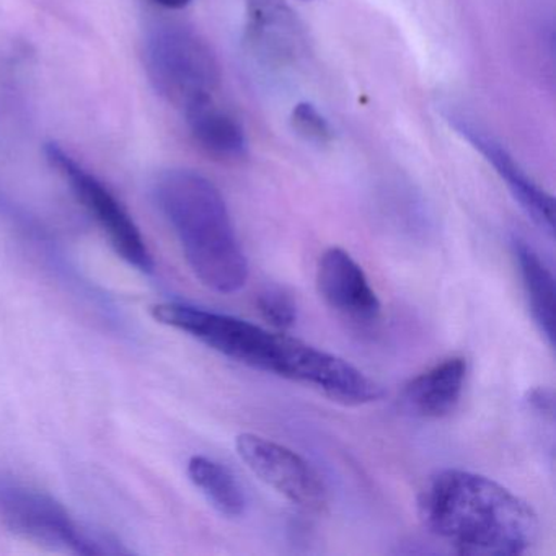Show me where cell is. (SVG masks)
<instances>
[{
    "label": "cell",
    "instance_id": "obj_4",
    "mask_svg": "<svg viewBox=\"0 0 556 556\" xmlns=\"http://www.w3.org/2000/svg\"><path fill=\"white\" fill-rule=\"evenodd\" d=\"M146 70L168 102L190 109L213 99L220 84V66L213 48L193 28L161 24L146 41Z\"/></svg>",
    "mask_w": 556,
    "mask_h": 556
},
{
    "label": "cell",
    "instance_id": "obj_13",
    "mask_svg": "<svg viewBox=\"0 0 556 556\" xmlns=\"http://www.w3.org/2000/svg\"><path fill=\"white\" fill-rule=\"evenodd\" d=\"M514 253L519 263L523 289L529 299L533 320L549 346L555 344V278L539 253L520 239H514Z\"/></svg>",
    "mask_w": 556,
    "mask_h": 556
},
{
    "label": "cell",
    "instance_id": "obj_15",
    "mask_svg": "<svg viewBox=\"0 0 556 556\" xmlns=\"http://www.w3.org/2000/svg\"><path fill=\"white\" fill-rule=\"evenodd\" d=\"M260 314L276 330L285 331L298 320V307L294 299L278 286L263 289L256 299Z\"/></svg>",
    "mask_w": 556,
    "mask_h": 556
},
{
    "label": "cell",
    "instance_id": "obj_18",
    "mask_svg": "<svg viewBox=\"0 0 556 556\" xmlns=\"http://www.w3.org/2000/svg\"><path fill=\"white\" fill-rule=\"evenodd\" d=\"M162 8L170 9V11H180L191 4V0H155Z\"/></svg>",
    "mask_w": 556,
    "mask_h": 556
},
{
    "label": "cell",
    "instance_id": "obj_11",
    "mask_svg": "<svg viewBox=\"0 0 556 556\" xmlns=\"http://www.w3.org/2000/svg\"><path fill=\"white\" fill-rule=\"evenodd\" d=\"M465 377L467 363L464 357L441 361L406 383L402 392L403 408L416 418H445L460 403Z\"/></svg>",
    "mask_w": 556,
    "mask_h": 556
},
{
    "label": "cell",
    "instance_id": "obj_9",
    "mask_svg": "<svg viewBox=\"0 0 556 556\" xmlns=\"http://www.w3.org/2000/svg\"><path fill=\"white\" fill-rule=\"evenodd\" d=\"M447 119L457 135L470 142L471 148L477 149L486 159L488 164L493 165L501 180L507 185L513 197L529 214L530 219L543 232L552 236L555 230V200L552 194L542 190L520 167L519 162L507 152V149L493 136L486 135L480 126L473 125L462 115H448Z\"/></svg>",
    "mask_w": 556,
    "mask_h": 556
},
{
    "label": "cell",
    "instance_id": "obj_16",
    "mask_svg": "<svg viewBox=\"0 0 556 556\" xmlns=\"http://www.w3.org/2000/svg\"><path fill=\"white\" fill-rule=\"evenodd\" d=\"M291 123L294 131L305 141L321 146L328 144L333 139L330 123L312 103H298L292 110Z\"/></svg>",
    "mask_w": 556,
    "mask_h": 556
},
{
    "label": "cell",
    "instance_id": "obj_5",
    "mask_svg": "<svg viewBox=\"0 0 556 556\" xmlns=\"http://www.w3.org/2000/svg\"><path fill=\"white\" fill-rule=\"evenodd\" d=\"M0 519L12 532L77 555L123 553L116 542L83 529L54 497L24 484L0 481Z\"/></svg>",
    "mask_w": 556,
    "mask_h": 556
},
{
    "label": "cell",
    "instance_id": "obj_8",
    "mask_svg": "<svg viewBox=\"0 0 556 556\" xmlns=\"http://www.w3.org/2000/svg\"><path fill=\"white\" fill-rule=\"evenodd\" d=\"M245 38L256 61L275 73L294 70L308 54L307 34L285 0H249Z\"/></svg>",
    "mask_w": 556,
    "mask_h": 556
},
{
    "label": "cell",
    "instance_id": "obj_12",
    "mask_svg": "<svg viewBox=\"0 0 556 556\" xmlns=\"http://www.w3.org/2000/svg\"><path fill=\"white\" fill-rule=\"evenodd\" d=\"M188 128L194 141L216 159L242 161L249 152L245 129L214 100L197 103L185 110Z\"/></svg>",
    "mask_w": 556,
    "mask_h": 556
},
{
    "label": "cell",
    "instance_id": "obj_7",
    "mask_svg": "<svg viewBox=\"0 0 556 556\" xmlns=\"http://www.w3.org/2000/svg\"><path fill=\"white\" fill-rule=\"evenodd\" d=\"M236 448L252 473L289 503L308 513L327 509L328 490L324 478L298 452L252 432L237 435Z\"/></svg>",
    "mask_w": 556,
    "mask_h": 556
},
{
    "label": "cell",
    "instance_id": "obj_1",
    "mask_svg": "<svg viewBox=\"0 0 556 556\" xmlns=\"http://www.w3.org/2000/svg\"><path fill=\"white\" fill-rule=\"evenodd\" d=\"M151 314L236 363L311 387L341 405H369L383 396L380 383L343 357L282 331L178 302L154 305Z\"/></svg>",
    "mask_w": 556,
    "mask_h": 556
},
{
    "label": "cell",
    "instance_id": "obj_17",
    "mask_svg": "<svg viewBox=\"0 0 556 556\" xmlns=\"http://www.w3.org/2000/svg\"><path fill=\"white\" fill-rule=\"evenodd\" d=\"M530 403L535 406L540 412L552 413L553 412V396L548 390H535L530 395Z\"/></svg>",
    "mask_w": 556,
    "mask_h": 556
},
{
    "label": "cell",
    "instance_id": "obj_6",
    "mask_svg": "<svg viewBox=\"0 0 556 556\" xmlns=\"http://www.w3.org/2000/svg\"><path fill=\"white\" fill-rule=\"evenodd\" d=\"M47 157L66 181H70L77 200L102 227L115 252L138 271H154V260L146 245L144 237L118 198L60 146L48 144Z\"/></svg>",
    "mask_w": 556,
    "mask_h": 556
},
{
    "label": "cell",
    "instance_id": "obj_2",
    "mask_svg": "<svg viewBox=\"0 0 556 556\" xmlns=\"http://www.w3.org/2000/svg\"><path fill=\"white\" fill-rule=\"evenodd\" d=\"M418 514L431 535L462 555H526L539 540L533 507L473 471H435L419 493Z\"/></svg>",
    "mask_w": 556,
    "mask_h": 556
},
{
    "label": "cell",
    "instance_id": "obj_14",
    "mask_svg": "<svg viewBox=\"0 0 556 556\" xmlns=\"http://www.w3.org/2000/svg\"><path fill=\"white\" fill-rule=\"evenodd\" d=\"M188 477L217 513L226 517H240L245 513L247 500L242 486L232 471L219 462L194 455L188 462Z\"/></svg>",
    "mask_w": 556,
    "mask_h": 556
},
{
    "label": "cell",
    "instance_id": "obj_10",
    "mask_svg": "<svg viewBox=\"0 0 556 556\" xmlns=\"http://www.w3.org/2000/svg\"><path fill=\"white\" fill-rule=\"evenodd\" d=\"M317 288L328 307L356 324H372L380 301L364 269L340 247H331L318 260Z\"/></svg>",
    "mask_w": 556,
    "mask_h": 556
},
{
    "label": "cell",
    "instance_id": "obj_3",
    "mask_svg": "<svg viewBox=\"0 0 556 556\" xmlns=\"http://www.w3.org/2000/svg\"><path fill=\"white\" fill-rule=\"evenodd\" d=\"M154 197L201 285L219 294L242 291L249 262L219 188L198 172L174 168L157 178Z\"/></svg>",
    "mask_w": 556,
    "mask_h": 556
}]
</instances>
